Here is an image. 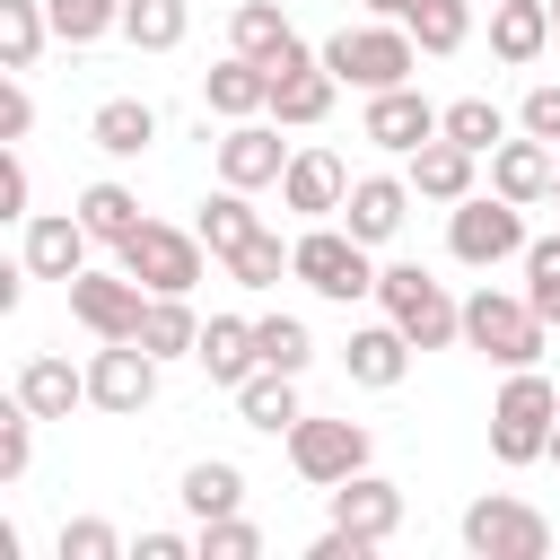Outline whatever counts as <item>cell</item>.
Here are the masks:
<instances>
[{
    "instance_id": "1",
    "label": "cell",
    "mask_w": 560,
    "mask_h": 560,
    "mask_svg": "<svg viewBox=\"0 0 560 560\" xmlns=\"http://www.w3.org/2000/svg\"><path fill=\"white\" fill-rule=\"evenodd\" d=\"M551 429H560V385L542 368H508L499 402H490V455L516 472V464H542L551 455Z\"/></svg>"
},
{
    "instance_id": "2",
    "label": "cell",
    "mask_w": 560,
    "mask_h": 560,
    "mask_svg": "<svg viewBox=\"0 0 560 560\" xmlns=\"http://www.w3.org/2000/svg\"><path fill=\"white\" fill-rule=\"evenodd\" d=\"M324 70H332L341 88H359V96H376V88H411L420 44H411V26H402V18L341 26V35H324Z\"/></svg>"
},
{
    "instance_id": "3",
    "label": "cell",
    "mask_w": 560,
    "mask_h": 560,
    "mask_svg": "<svg viewBox=\"0 0 560 560\" xmlns=\"http://www.w3.org/2000/svg\"><path fill=\"white\" fill-rule=\"evenodd\" d=\"M542 341H551V324L525 298H508L490 280L464 298V350H481L490 368H542Z\"/></svg>"
},
{
    "instance_id": "4",
    "label": "cell",
    "mask_w": 560,
    "mask_h": 560,
    "mask_svg": "<svg viewBox=\"0 0 560 560\" xmlns=\"http://www.w3.org/2000/svg\"><path fill=\"white\" fill-rule=\"evenodd\" d=\"M376 298H385V315L411 332V350H446V341H464V298H446L438 271H420V262H385V271H376Z\"/></svg>"
},
{
    "instance_id": "5",
    "label": "cell",
    "mask_w": 560,
    "mask_h": 560,
    "mask_svg": "<svg viewBox=\"0 0 560 560\" xmlns=\"http://www.w3.org/2000/svg\"><path fill=\"white\" fill-rule=\"evenodd\" d=\"M534 236H525V201H508V192H464L455 210H446V254L455 262H472V271H499V262H516Z\"/></svg>"
},
{
    "instance_id": "6",
    "label": "cell",
    "mask_w": 560,
    "mask_h": 560,
    "mask_svg": "<svg viewBox=\"0 0 560 560\" xmlns=\"http://www.w3.org/2000/svg\"><path fill=\"white\" fill-rule=\"evenodd\" d=\"M201 228H166V219H140L122 245H114V262L149 289V298H192V280H201Z\"/></svg>"
},
{
    "instance_id": "7",
    "label": "cell",
    "mask_w": 560,
    "mask_h": 560,
    "mask_svg": "<svg viewBox=\"0 0 560 560\" xmlns=\"http://www.w3.org/2000/svg\"><path fill=\"white\" fill-rule=\"evenodd\" d=\"M298 254V271L289 280H306L315 298H332V306H350V298H376V245H359L350 228H332V219H306V236L289 245Z\"/></svg>"
},
{
    "instance_id": "8",
    "label": "cell",
    "mask_w": 560,
    "mask_h": 560,
    "mask_svg": "<svg viewBox=\"0 0 560 560\" xmlns=\"http://www.w3.org/2000/svg\"><path fill=\"white\" fill-rule=\"evenodd\" d=\"M464 551L472 560H542L551 551V516L508 499V490H490V499L464 508Z\"/></svg>"
},
{
    "instance_id": "9",
    "label": "cell",
    "mask_w": 560,
    "mask_h": 560,
    "mask_svg": "<svg viewBox=\"0 0 560 560\" xmlns=\"http://www.w3.org/2000/svg\"><path fill=\"white\" fill-rule=\"evenodd\" d=\"M368 455H376L368 420H315V411H306V420L289 429V464H298V481H315V490L368 472Z\"/></svg>"
},
{
    "instance_id": "10",
    "label": "cell",
    "mask_w": 560,
    "mask_h": 560,
    "mask_svg": "<svg viewBox=\"0 0 560 560\" xmlns=\"http://www.w3.org/2000/svg\"><path fill=\"white\" fill-rule=\"evenodd\" d=\"M158 350H140V341H96V359H88V402L96 411H114V420H140L149 402H158Z\"/></svg>"
},
{
    "instance_id": "11",
    "label": "cell",
    "mask_w": 560,
    "mask_h": 560,
    "mask_svg": "<svg viewBox=\"0 0 560 560\" xmlns=\"http://www.w3.org/2000/svg\"><path fill=\"white\" fill-rule=\"evenodd\" d=\"M70 289V315L96 332V341H140V315H149V289L114 262V271H79V280H61Z\"/></svg>"
},
{
    "instance_id": "12",
    "label": "cell",
    "mask_w": 560,
    "mask_h": 560,
    "mask_svg": "<svg viewBox=\"0 0 560 560\" xmlns=\"http://www.w3.org/2000/svg\"><path fill=\"white\" fill-rule=\"evenodd\" d=\"M289 158H298V149L280 140V122H228V131H219V184H236V192L280 184Z\"/></svg>"
},
{
    "instance_id": "13",
    "label": "cell",
    "mask_w": 560,
    "mask_h": 560,
    "mask_svg": "<svg viewBox=\"0 0 560 560\" xmlns=\"http://www.w3.org/2000/svg\"><path fill=\"white\" fill-rule=\"evenodd\" d=\"M438 122H446V105H429L420 88H376L368 114H359V131H368L376 149H394V158H411L420 140H438Z\"/></svg>"
},
{
    "instance_id": "14",
    "label": "cell",
    "mask_w": 560,
    "mask_h": 560,
    "mask_svg": "<svg viewBox=\"0 0 560 560\" xmlns=\"http://www.w3.org/2000/svg\"><path fill=\"white\" fill-rule=\"evenodd\" d=\"M411 175H350V201H341V228L359 236V245H394L402 236V219H411Z\"/></svg>"
},
{
    "instance_id": "15",
    "label": "cell",
    "mask_w": 560,
    "mask_h": 560,
    "mask_svg": "<svg viewBox=\"0 0 560 560\" xmlns=\"http://www.w3.org/2000/svg\"><path fill=\"white\" fill-rule=\"evenodd\" d=\"M88 245H96V236H88V219H79V210H35L18 254H26V271H35V280H79V271H88Z\"/></svg>"
},
{
    "instance_id": "16",
    "label": "cell",
    "mask_w": 560,
    "mask_h": 560,
    "mask_svg": "<svg viewBox=\"0 0 560 560\" xmlns=\"http://www.w3.org/2000/svg\"><path fill=\"white\" fill-rule=\"evenodd\" d=\"M324 499H332V525H350V534H368V542H394V534H402V481H385V472H350V481H332Z\"/></svg>"
},
{
    "instance_id": "17",
    "label": "cell",
    "mask_w": 560,
    "mask_h": 560,
    "mask_svg": "<svg viewBox=\"0 0 560 560\" xmlns=\"http://www.w3.org/2000/svg\"><path fill=\"white\" fill-rule=\"evenodd\" d=\"M341 368H350V385H368V394H394L402 376H411V332L385 315V324H359L350 341H341Z\"/></svg>"
},
{
    "instance_id": "18",
    "label": "cell",
    "mask_w": 560,
    "mask_h": 560,
    "mask_svg": "<svg viewBox=\"0 0 560 560\" xmlns=\"http://www.w3.org/2000/svg\"><path fill=\"white\" fill-rule=\"evenodd\" d=\"M341 201H350V166H341L332 149H298L289 175H280V210H298V219H332Z\"/></svg>"
},
{
    "instance_id": "19",
    "label": "cell",
    "mask_w": 560,
    "mask_h": 560,
    "mask_svg": "<svg viewBox=\"0 0 560 560\" xmlns=\"http://www.w3.org/2000/svg\"><path fill=\"white\" fill-rule=\"evenodd\" d=\"M551 184H560V149L551 140H499L490 149V192H508V201H551Z\"/></svg>"
},
{
    "instance_id": "20",
    "label": "cell",
    "mask_w": 560,
    "mask_h": 560,
    "mask_svg": "<svg viewBox=\"0 0 560 560\" xmlns=\"http://www.w3.org/2000/svg\"><path fill=\"white\" fill-rule=\"evenodd\" d=\"M201 105L219 122H254V114H271V70L245 61V52H228L219 70H201Z\"/></svg>"
},
{
    "instance_id": "21",
    "label": "cell",
    "mask_w": 560,
    "mask_h": 560,
    "mask_svg": "<svg viewBox=\"0 0 560 560\" xmlns=\"http://www.w3.org/2000/svg\"><path fill=\"white\" fill-rule=\"evenodd\" d=\"M35 420H70L79 402H88V368H70V359H52V350H35L26 368H18V385H9Z\"/></svg>"
},
{
    "instance_id": "22",
    "label": "cell",
    "mask_w": 560,
    "mask_h": 560,
    "mask_svg": "<svg viewBox=\"0 0 560 560\" xmlns=\"http://www.w3.org/2000/svg\"><path fill=\"white\" fill-rule=\"evenodd\" d=\"M332 96H341V79H332V70H324V52H315V61H298V70H280V79H271V122L315 131V122L332 114Z\"/></svg>"
},
{
    "instance_id": "23",
    "label": "cell",
    "mask_w": 560,
    "mask_h": 560,
    "mask_svg": "<svg viewBox=\"0 0 560 560\" xmlns=\"http://www.w3.org/2000/svg\"><path fill=\"white\" fill-rule=\"evenodd\" d=\"M472 166H481V149H464V140H446V131H438V140H420V149H411V192L455 210V201L472 192Z\"/></svg>"
},
{
    "instance_id": "24",
    "label": "cell",
    "mask_w": 560,
    "mask_h": 560,
    "mask_svg": "<svg viewBox=\"0 0 560 560\" xmlns=\"http://www.w3.org/2000/svg\"><path fill=\"white\" fill-rule=\"evenodd\" d=\"M192 359H201V376H210V385H228V394H236V385L262 368V350H254V315H210Z\"/></svg>"
},
{
    "instance_id": "25",
    "label": "cell",
    "mask_w": 560,
    "mask_h": 560,
    "mask_svg": "<svg viewBox=\"0 0 560 560\" xmlns=\"http://www.w3.org/2000/svg\"><path fill=\"white\" fill-rule=\"evenodd\" d=\"M490 52H499L508 70L542 61V52H551V0H490Z\"/></svg>"
},
{
    "instance_id": "26",
    "label": "cell",
    "mask_w": 560,
    "mask_h": 560,
    "mask_svg": "<svg viewBox=\"0 0 560 560\" xmlns=\"http://www.w3.org/2000/svg\"><path fill=\"white\" fill-rule=\"evenodd\" d=\"M236 420H245V429H262V438H289V429L306 420V402H298V376H280V368H254V376L236 385Z\"/></svg>"
},
{
    "instance_id": "27",
    "label": "cell",
    "mask_w": 560,
    "mask_h": 560,
    "mask_svg": "<svg viewBox=\"0 0 560 560\" xmlns=\"http://www.w3.org/2000/svg\"><path fill=\"white\" fill-rule=\"evenodd\" d=\"M88 140L105 158H140V149H158V105L149 96H105L96 122H88Z\"/></svg>"
},
{
    "instance_id": "28",
    "label": "cell",
    "mask_w": 560,
    "mask_h": 560,
    "mask_svg": "<svg viewBox=\"0 0 560 560\" xmlns=\"http://www.w3.org/2000/svg\"><path fill=\"white\" fill-rule=\"evenodd\" d=\"M175 499H184V516H192V525L236 516V508H245V472H236L228 455H201V464H184V490H175Z\"/></svg>"
},
{
    "instance_id": "29",
    "label": "cell",
    "mask_w": 560,
    "mask_h": 560,
    "mask_svg": "<svg viewBox=\"0 0 560 560\" xmlns=\"http://www.w3.org/2000/svg\"><path fill=\"white\" fill-rule=\"evenodd\" d=\"M298 44V26H289V9H271V0H236V18H228V52H245V61H280Z\"/></svg>"
},
{
    "instance_id": "30",
    "label": "cell",
    "mask_w": 560,
    "mask_h": 560,
    "mask_svg": "<svg viewBox=\"0 0 560 560\" xmlns=\"http://www.w3.org/2000/svg\"><path fill=\"white\" fill-rule=\"evenodd\" d=\"M52 44V9L44 0H0V70H35Z\"/></svg>"
},
{
    "instance_id": "31",
    "label": "cell",
    "mask_w": 560,
    "mask_h": 560,
    "mask_svg": "<svg viewBox=\"0 0 560 560\" xmlns=\"http://www.w3.org/2000/svg\"><path fill=\"white\" fill-rule=\"evenodd\" d=\"M140 350H158V359H192V350H201V315H192V298H149V315H140Z\"/></svg>"
},
{
    "instance_id": "32",
    "label": "cell",
    "mask_w": 560,
    "mask_h": 560,
    "mask_svg": "<svg viewBox=\"0 0 560 560\" xmlns=\"http://www.w3.org/2000/svg\"><path fill=\"white\" fill-rule=\"evenodd\" d=\"M192 228H201V245H210V254L228 262V254H236V245H245V236H254L262 219H254V201H245L236 184H219V192L201 201V219H192Z\"/></svg>"
},
{
    "instance_id": "33",
    "label": "cell",
    "mask_w": 560,
    "mask_h": 560,
    "mask_svg": "<svg viewBox=\"0 0 560 560\" xmlns=\"http://www.w3.org/2000/svg\"><path fill=\"white\" fill-rule=\"evenodd\" d=\"M402 26H411L420 52H464V35H472V0H411Z\"/></svg>"
},
{
    "instance_id": "34",
    "label": "cell",
    "mask_w": 560,
    "mask_h": 560,
    "mask_svg": "<svg viewBox=\"0 0 560 560\" xmlns=\"http://www.w3.org/2000/svg\"><path fill=\"white\" fill-rule=\"evenodd\" d=\"M184 26H192V9H184V0H122V35H131L140 52H175V44H184Z\"/></svg>"
},
{
    "instance_id": "35",
    "label": "cell",
    "mask_w": 560,
    "mask_h": 560,
    "mask_svg": "<svg viewBox=\"0 0 560 560\" xmlns=\"http://www.w3.org/2000/svg\"><path fill=\"white\" fill-rule=\"evenodd\" d=\"M79 219H88V236H96V245H122V236L140 228V201L105 175V184H88V192H79Z\"/></svg>"
},
{
    "instance_id": "36",
    "label": "cell",
    "mask_w": 560,
    "mask_h": 560,
    "mask_svg": "<svg viewBox=\"0 0 560 560\" xmlns=\"http://www.w3.org/2000/svg\"><path fill=\"white\" fill-rule=\"evenodd\" d=\"M254 350H262V368H280V376H306V359H315V332H306L298 315H254Z\"/></svg>"
},
{
    "instance_id": "37",
    "label": "cell",
    "mask_w": 560,
    "mask_h": 560,
    "mask_svg": "<svg viewBox=\"0 0 560 560\" xmlns=\"http://www.w3.org/2000/svg\"><path fill=\"white\" fill-rule=\"evenodd\" d=\"M228 271H236V289H280V271H298V254H289L271 228H254V236L228 254Z\"/></svg>"
},
{
    "instance_id": "38",
    "label": "cell",
    "mask_w": 560,
    "mask_h": 560,
    "mask_svg": "<svg viewBox=\"0 0 560 560\" xmlns=\"http://www.w3.org/2000/svg\"><path fill=\"white\" fill-rule=\"evenodd\" d=\"M438 131H446V140H464V149H481V158H490V149H499V140H508V114H499V105H490V96H455V105H446V122H438Z\"/></svg>"
},
{
    "instance_id": "39",
    "label": "cell",
    "mask_w": 560,
    "mask_h": 560,
    "mask_svg": "<svg viewBox=\"0 0 560 560\" xmlns=\"http://www.w3.org/2000/svg\"><path fill=\"white\" fill-rule=\"evenodd\" d=\"M52 9V44H96L122 26V0H44Z\"/></svg>"
},
{
    "instance_id": "40",
    "label": "cell",
    "mask_w": 560,
    "mask_h": 560,
    "mask_svg": "<svg viewBox=\"0 0 560 560\" xmlns=\"http://www.w3.org/2000/svg\"><path fill=\"white\" fill-rule=\"evenodd\" d=\"M525 306L542 324H560V236H534L525 245Z\"/></svg>"
},
{
    "instance_id": "41",
    "label": "cell",
    "mask_w": 560,
    "mask_h": 560,
    "mask_svg": "<svg viewBox=\"0 0 560 560\" xmlns=\"http://www.w3.org/2000/svg\"><path fill=\"white\" fill-rule=\"evenodd\" d=\"M52 551H61V560H122V534H114L105 516H70Z\"/></svg>"
},
{
    "instance_id": "42",
    "label": "cell",
    "mask_w": 560,
    "mask_h": 560,
    "mask_svg": "<svg viewBox=\"0 0 560 560\" xmlns=\"http://www.w3.org/2000/svg\"><path fill=\"white\" fill-rule=\"evenodd\" d=\"M192 542H201V560H262V534H254L245 516H210Z\"/></svg>"
},
{
    "instance_id": "43",
    "label": "cell",
    "mask_w": 560,
    "mask_h": 560,
    "mask_svg": "<svg viewBox=\"0 0 560 560\" xmlns=\"http://www.w3.org/2000/svg\"><path fill=\"white\" fill-rule=\"evenodd\" d=\"M26 455H35V411L9 394V411H0V481H18V472H26Z\"/></svg>"
},
{
    "instance_id": "44",
    "label": "cell",
    "mask_w": 560,
    "mask_h": 560,
    "mask_svg": "<svg viewBox=\"0 0 560 560\" xmlns=\"http://www.w3.org/2000/svg\"><path fill=\"white\" fill-rule=\"evenodd\" d=\"M26 192H35V184H26V158H18V140H0V219H18V228H26V219H35V210H26Z\"/></svg>"
},
{
    "instance_id": "45",
    "label": "cell",
    "mask_w": 560,
    "mask_h": 560,
    "mask_svg": "<svg viewBox=\"0 0 560 560\" xmlns=\"http://www.w3.org/2000/svg\"><path fill=\"white\" fill-rule=\"evenodd\" d=\"M516 122H525L534 140H551V149H560V79H542V88H525V105H516Z\"/></svg>"
},
{
    "instance_id": "46",
    "label": "cell",
    "mask_w": 560,
    "mask_h": 560,
    "mask_svg": "<svg viewBox=\"0 0 560 560\" xmlns=\"http://www.w3.org/2000/svg\"><path fill=\"white\" fill-rule=\"evenodd\" d=\"M35 131V96H26V79L9 70V88H0V140H26Z\"/></svg>"
},
{
    "instance_id": "47",
    "label": "cell",
    "mask_w": 560,
    "mask_h": 560,
    "mask_svg": "<svg viewBox=\"0 0 560 560\" xmlns=\"http://www.w3.org/2000/svg\"><path fill=\"white\" fill-rule=\"evenodd\" d=\"M192 551H201V542H184V534H140V542H131V560H192Z\"/></svg>"
},
{
    "instance_id": "48",
    "label": "cell",
    "mask_w": 560,
    "mask_h": 560,
    "mask_svg": "<svg viewBox=\"0 0 560 560\" xmlns=\"http://www.w3.org/2000/svg\"><path fill=\"white\" fill-rule=\"evenodd\" d=\"M402 9H411V0H368V18H402Z\"/></svg>"
},
{
    "instance_id": "49",
    "label": "cell",
    "mask_w": 560,
    "mask_h": 560,
    "mask_svg": "<svg viewBox=\"0 0 560 560\" xmlns=\"http://www.w3.org/2000/svg\"><path fill=\"white\" fill-rule=\"evenodd\" d=\"M551 44H560V0H551Z\"/></svg>"
},
{
    "instance_id": "50",
    "label": "cell",
    "mask_w": 560,
    "mask_h": 560,
    "mask_svg": "<svg viewBox=\"0 0 560 560\" xmlns=\"http://www.w3.org/2000/svg\"><path fill=\"white\" fill-rule=\"evenodd\" d=\"M551 464H560V429H551Z\"/></svg>"
},
{
    "instance_id": "51",
    "label": "cell",
    "mask_w": 560,
    "mask_h": 560,
    "mask_svg": "<svg viewBox=\"0 0 560 560\" xmlns=\"http://www.w3.org/2000/svg\"><path fill=\"white\" fill-rule=\"evenodd\" d=\"M551 201H560V184H551Z\"/></svg>"
}]
</instances>
